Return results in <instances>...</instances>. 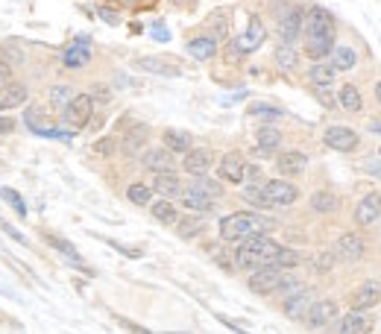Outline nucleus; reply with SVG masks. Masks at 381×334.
I'll return each instance as SVG.
<instances>
[{
    "label": "nucleus",
    "instance_id": "nucleus-1",
    "mask_svg": "<svg viewBox=\"0 0 381 334\" xmlns=\"http://www.w3.org/2000/svg\"><path fill=\"white\" fill-rule=\"evenodd\" d=\"M270 229H273V220L253 211H235L220 220V238L226 243H241L246 238H255V235H267Z\"/></svg>",
    "mask_w": 381,
    "mask_h": 334
},
{
    "label": "nucleus",
    "instance_id": "nucleus-2",
    "mask_svg": "<svg viewBox=\"0 0 381 334\" xmlns=\"http://www.w3.org/2000/svg\"><path fill=\"white\" fill-rule=\"evenodd\" d=\"M281 246L267 238V235H255V238H246L238 243L235 250V264L241 267V270H258V267H267L270 261L276 258V252Z\"/></svg>",
    "mask_w": 381,
    "mask_h": 334
},
{
    "label": "nucleus",
    "instance_id": "nucleus-3",
    "mask_svg": "<svg viewBox=\"0 0 381 334\" xmlns=\"http://www.w3.org/2000/svg\"><path fill=\"white\" fill-rule=\"evenodd\" d=\"M91 112H94L91 94H73V100L65 106V112H62V121L71 129H85L91 121Z\"/></svg>",
    "mask_w": 381,
    "mask_h": 334
},
{
    "label": "nucleus",
    "instance_id": "nucleus-4",
    "mask_svg": "<svg viewBox=\"0 0 381 334\" xmlns=\"http://www.w3.org/2000/svg\"><path fill=\"white\" fill-rule=\"evenodd\" d=\"M364 252H367V243L358 232H343L334 243V258L343 264H358L364 258Z\"/></svg>",
    "mask_w": 381,
    "mask_h": 334
},
{
    "label": "nucleus",
    "instance_id": "nucleus-5",
    "mask_svg": "<svg viewBox=\"0 0 381 334\" xmlns=\"http://www.w3.org/2000/svg\"><path fill=\"white\" fill-rule=\"evenodd\" d=\"M264 193L270 200V206L273 208H285V206H293V202L299 200V188L293 185L288 179H270L264 182Z\"/></svg>",
    "mask_w": 381,
    "mask_h": 334
},
{
    "label": "nucleus",
    "instance_id": "nucleus-6",
    "mask_svg": "<svg viewBox=\"0 0 381 334\" xmlns=\"http://www.w3.org/2000/svg\"><path fill=\"white\" fill-rule=\"evenodd\" d=\"M325 32H334V18L329 9L323 6H311L302 18V36L311 38V36H325Z\"/></svg>",
    "mask_w": 381,
    "mask_h": 334
},
{
    "label": "nucleus",
    "instance_id": "nucleus-7",
    "mask_svg": "<svg viewBox=\"0 0 381 334\" xmlns=\"http://www.w3.org/2000/svg\"><path fill=\"white\" fill-rule=\"evenodd\" d=\"M337 311H340V308H337L334 299H317V302L308 308V314L302 317V322H305V326H308L311 331H320V329L329 326V322L337 320Z\"/></svg>",
    "mask_w": 381,
    "mask_h": 334
},
{
    "label": "nucleus",
    "instance_id": "nucleus-8",
    "mask_svg": "<svg viewBox=\"0 0 381 334\" xmlns=\"http://www.w3.org/2000/svg\"><path fill=\"white\" fill-rule=\"evenodd\" d=\"M281 276H285V270H279V267H258V270H253V276H249L246 287L253 290V294H258V296L276 294Z\"/></svg>",
    "mask_w": 381,
    "mask_h": 334
},
{
    "label": "nucleus",
    "instance_id": "nucleus-9",
    "mask_svg": "<svg viewBox=\"0 0 381 334\" xmlns=\"http://www.w3.org/2000/svg\"><path fill=\"white\" fill-rule=\"evenodd\" d=\"M323 144L337 150V153H355L358 144H361V138H358V132L349 126H329L323 135Z\"/></svg>",
    "mask_w": 381,
    "mask_h": 334
},
{
    "label": "nucleus",
    "instance_id": "nucleus-10",
    "mask_svg": "<svg viewBox=\"0 0 381 334\" xmlns=\"http://www.w3.org/2000/svg\"><path fill=\"white\" fill-rule=\"evenodd\" d=\"M264 38H267V29L261 24V18H249V27L244 29V36L238 38L232 47L238 50V56H249V53H255L264 45Z\"/></svg>",
    "mask_w": 381,
    "mask_h": 334
},
{
    "label": "nucleus",
    "instance_id": "nucleus-11",
    "mask_svg": "<svg viewBox=\"0 0 381 334\" xmlns=\"http://www.w3.org/2000/svg\"><path fill=\"white\" fill-rule=\"evenodd\" d=\"M302 9L299 6H285L279 12V36H281V45H293L302 32Z\"/></svg>",
    "mask_w": 381,
    "mask_h": 334
},
{
    "label": "nucleus",
    "instance_id": "nucleus-12",
    "mask_svg": "<svg viewBox=\"0 0 381 334\" xmlns=\"http://www.w3.org/2000/svg\"><path fill=\"white\" fill-rule=\"evenodd\" d=\"M141 165H144V170H150V174H173V170H176V156H173L168 147H152L141 156Z\"/></svg>",
    "mask_w": 381,
    "mask_h": 334
},
{
    "label": "nucleus",
    "instance_id": "nucleus-13",
    "mask_svg": "<svg viewBox=\"0 0 381 334\" xmlns=\"http://www.w3.org/2000/svg\"><path fill=\"white\" fill-rule=\"evenodd\" d=\"M135 71H144V73H159V77H179L182 68L176 59H168V56H144V59H135Z\"/></svg>",
    "mask_w": 381,
    "mask_h": 334
},
{
    "label": "nucleus",
    "instance_id": "nucleus-14",
    "mask_svg": "<svg viewBox=\"0 0 381 334\" xmlns=\"http://www.w3.org/2000/svg\"><path fill=\"white\" fill-rule=\"evenodd\" d=\"M378 302H381V282H376V278L358 285V290L349 296V308L352 311H369V308H376Z\"/></svg>",
    "mask_w": 381,
    "mask_h": 334
},
{
    "label": "nucleus",
    "instance_id": "nucleus-15",
    "mask_svg": "<svg viewBox=\"0 0 381 334\" xmlns=\"http://www.w3.org/2000/svg\"><path fill=\"white\" fill-rule=\"evenodd\" d=\"M317 302V296H314V290L311 287H302L297 290L293 296L285 299V305H281V314H285L288 320H302L305 314H308V308Z\"/></svg>",
    "mask_w": 381,
    "mask_h": 334
},
{
    "label": "nucleus",
    "instance_id": "nucleus-16",
    "mask_svg": "<svg viewBox=\"0 0 381 334\" xmlns=\"http://www.w3.org/2000/svg\"><path fill=\"white\" fill-rule=\"evenodd\" d=\"M217 174H220V179L229 182V185H241V182L246 179V161H244V156L241 153H226L220 158Z\"/></svg>",
    "mask_w": 381,
    "mask_h": 334
},
{
    "label": "nucleus",
    "instance_id": "nucleus-17",
    "mask_svg": "<svg viewBox=\"0 0 381 334\" xmlns=\"http://www.w3.org/2000/svg\"><path fill=\"white\" fill-rule=\"evenodd\" d=\"M211 161H214V156H211V150H205V147H194L191 153H185V158H182V170L188 176H205L209 174V167H211Z\"/></svg>",
    "mask_w": 381,
    "mask_h": 334
},
{
    "label": "nucleus",
    "instance_id": "nucleus-18",
    "mask_svg": "<svg viewBox=\"0 0 381 334\" xmlns=\"http://www.w3.org/2000/svg\"><path fill=\"white\" fill-rule=\"evenodd\" d=\"M376 220H381V193L373 191L355 206V223L358 226H373Z\"/></svg>",
    "mask_w": 381,
    "mask_h": 334
},
{
    "label": "nucleus",
    "instance_id": "nucleus-19",
    "mask_svg": "<svg viewBox=\"0 0 381 334\" xmlns=\"http://www.w3.org/2000/svg\"><path fill=\"white\" fill-rule=\"evenodd\" d=\"M373 331V317H367V311H349L337 322V334H369Z\"/></svg>",
    "mask_w": 381,
    "mask_h": 334
},
{
    "label": "nucleus",
    "instance_id": "nucleus-20",
    "mask_svg": "<svg viewBox=\"0 0 381 334\" xmlns=\"http://www.w3.org/2000/svg\"><path fill=\"white\" fill-rule=\"evenodd\" d=\"M305 167H308V156L299 153V150H288V153H279L276 158V170L281 176H299L305 174Z\"/></svg>",
    "mask_w": 381,
    "mask_h": 334
},
{
    "label": "nucleus",
    "instance_id": "nucleus-21",
    "mask_svg": "<svg viewBox=\"0 0 381 334\" xmlns=\"http://www.w3.org/2000/svg\"><path fill=\"white\" fill-rule=\"evenodd\" d=\"M147 141H150V126H147V123H135V126L126 129L121 150H124L126 156H138L141 150L147 147Z\"/></svg>",
    "mask_w": 381,
    "mask_h": 334
},
{
    "label": "nucleus",
    "instance_id": "nucleus-22",
    "mask_svg": "<svg viewBox=\"0 0 381 334\" xmlns=\"http://www.w3.org/2000/svg\"><path fill=\"white\" fill-rule=\"evenodd\" d=\"M161 144H165L173 156H185V153H191V150H194V138L188 132H182V129H165Z\"/></svg>",
    "mask_w": 381,
    "mask_h": 334
},
{
    "label": "nucleus",
    "instance_id": "nucleus-23",
    "mask_svg": "<svg viewBox=\"0 0 381 334\" xmlns=\"http://www.w3.org/2000/svg\"><path fill=\"white\" fill-rule=\"evenodd\" d=\"M182 182L176 179V174H156L152 179V193H159L161 200H173V197H182Z\"/></svg>",
    "mask_w": 381,
    "mask_h": 334
},
{
    "label": "nucleus",
    "instance_id": "nucleus-24",
    "mask_svg": "<svg viewBox=\"0 0 381 334\" xmlns=\"http://www.w3.org/2000/svg\"><path fill=\"white\" fill-rule=\"evenodd\" d=\"M334 47V32H325V36H311L305 38V53L314 59V62H323L325 56L332 53Z\"/></svg>",
    "mask_w": 381,
    "mask_h": 334
},
{
    "label": "nucleus",
    "instance_id": "nucleus-25",
    "mask_svg": "<svg viewBox=\"0 0 381 334\" xmlns=\"http://www.w3.org/2000/svg\"><path fill=\"white\" fill-rule=\"evenodd\" d=\"M255 141H258L255 153H258V156H270V153H276V150H279L281 132H279L276 126H261L258 132H255Z\"/></svg>",
    "mask_w": 381,
    "mask_h": 334
},
{
    "label": "nucleus",
    "instance_id": "nucleus-26",
    "mask_svg": "<svg viewBox=\"0 0 381 334\" xmlns=\"http://www.w3.org/2000/svg\"><path fill=\"white\" fill-rule=\"evenodd\" d=\"M334 77H337V68L332 62H314L311 64V71H308V80H311V85H320V88H329V85L334 82Z\"/></svg>",
    "mask_w": 381,
    "mask_h": 334
},
{
    "label": "nucleus",
    "instance_id": "nucleus-27",
    "mask_svg": "<svg viewBox=\"0 0 381 334\" xmlns=\"http://www.w3.org/2000/svg\"><path fill=\"white\" fill-rule=\"evenodd\" d=\"M182 206L185 208H191V211H200V214H205V211H211L214 208V200L211 197H205V193H200V191H194L191 185L182 191Z\"/></svg>",
    "mask_w": 381,
    "mask_h": 334
},
{
    "label": "nucleus",
    "instance_id": "nucleus-28",
    "mask_svg": "<svg viewBox=\"0 0 381 334\" xmlns=\"http://www.w3.org/2000/svg\"><path fill=\"white\" fill-rule=\"evenodd\" d=\"M150 214L156 217L161 226H176L179 223V211L176 206H173L170 200H156V202H150Z\"/></svg>",
    "mask_w": 381,
    "mask_h": 334
},
{
    "label": "nucleus",
    "instance_id": "nucleus-29",
    "mask_svg": "<svg viewBox=\"0 0 381 334\" xmlns=\"http://www.w3.org/2000/svg\"><path fill=\"white\" fill-rule=\"evenodd\" d=\"M188 53L197 62H209V59H214V53H217V41L211 36H200V38L188 41Z\"/></svg>",
    "mask_w": 381,
    "mask_h": 334
},
{
    "label": "nucleus",
    "instance_id": "nucleus-30",
    "mask_svg": "<svg viewBox=\"0 0 381 334\" xmlns=\"http://www.w3.org/2000/svg\"><path fill=\"white\" fill-rule=\"evenodd\" d=\"M337 106H340V109H346V112H361L364 109V97H361V91H358L355 85L346 82L343 88L337 91Z\"/></svg>",
    "mask_w": 381,
    "mask_h": 334
},
{
    "label": "nucleus",
    "instance_id": "nucleus-31",
    "mask_svg": "<svg viewBox=\"0 0 381 334\" xmlns=\"http://www.w3.org/2000/svg\"><path fill=\"white\" fill-rule=\"evenodd\" d=\"M337 206H340V200H337L334 191H314V197H311L314 214H334Z\"/></svg>",
    "mask_w": 381,
    "mask_h": 334
},
{
    "label": "nucleus",
    "instance_id": "nucleus-32",
    "mask_svg": "<svg viewBox=\"0 0 381 334\" xmlns=\"http://www.w3.org/2000/svg\"><path fill=\"white\" fill-rule=\"evenodd\" d=\"M329 56H332V64L337 71H349V68H355V62H358V53L349 45H334Z\"/></svg>",
    "mask_w": 381,
    "mask_h": 334
},
{
    "label": "nucleus",
    "instance_id": "nucleus-33",
    "mask_svg": "<svg viewBox=\"0 0 381 334\" xmlns=\"http://www.w3.org/2000/svg\"><path fill=\"white\" fill-rule=\"evenodd\" d=\"M27 100V88L21 82H12L9 88L0 91V109H15V106H21Z\"/></svg>",
    "mask_w": 381,
    "mask_h": 334
},
{
    "label": "nucleus",
    "instance_id": "nucleus-34",
    "mask_svg": "<svg viewBox=\"0 0 381 334\" xmlns=\"http://www.w3.org/2000/svg\"><path fill=\"white\" fill-rule=\"evenodd\" d=\"M276 64L285 73L290 71H297V64H299V50H293V45H279L276 50Z\"/></svg>",
    "mask_w": 381,
    "mask_h": 334
},
{
    "label": "nucleus",
    "instance_id": "nucleus-35",
    "mask_svg": "<svg viewBox=\"0 0 381 334\" xmlns=\"http://www.w3.org/2000/svg\"><path fill=\"white\" fill-rule=\"evenodd\" d=\"M244 200L253 202V206H258V208H273L270 200H267V193H264V185H258V182H249V185L244 188Z\"/></svg>",
    "mask_w": 381,
    "mask_h": 334
},
{
    "label": "nucleus",
    "instance_id": "nucleus-36",
    "mask_svg": "<svg viewBox=\"0 0 381 334\" xmlns=\"http://www.w3.org/2000/svg\"><path fill=\"white\" fill-rule=\"evenodd\" d=\"M24 121H27L30 129H36V132H41V135H56V132L50 129V123H47V115L41 112V109H30Z\"/></svg>",
    "mask_w": 381,
    "mask_h": 334
},
{
    "label": "nucleus",
    "instance_id": "nucleus-37",
    "mask_svg": "<svg viewBox=\"0 0 381 334\" xmlns=\"http://www.w3.org/2000/svg\"><path fill=\"white\" fill-rule=\"evenodd\" d=\"M299 252L297 250H285V246H281V250L276 252V258H273V261H270L267 267H279V270H290V267H297L299 264Z\"/></svg>",
    "mask_w": 381,
    "mask_h": 334
},
{
    "label": "nucleus",
    "instance_id": "nucleus-38",
    "mask_svg": "<svg viewBox=\"0 0 381 334\" xmlns=\"http://www.w3.org/2000/svg\"><path fill=\"white\" fill-rule=\"evenodd\" d=\"M91 59V53H89V45H73L71 50H65V64H71V68H80V64H85Z\"/></svg>",
    "mask_w": 381,
    "mask_h": 334
},
{
    "label": "nucleus",
    "instance_id": "nucleus-39",
    "mask_svg": "<svg viewBox=\"0 0 381 334\" xmlns=\"http://www.w3.org/2000/svg\"><path fill=\"white\" fill-rule=\"evenodd\" d=\"M194 191H200V193H205V197H211L214 202L223 197V188L217 185V182H211V179H205V176H197L194 179V185H191Z\"/></svg>",
    "mask_w": 381,
    "mask_h": 334
},
{
    "label": "nucleus",
    "instance_id": "nucleus-40",
    "mask_svg": "<svg viewBox=\"0 0 381 334\" xmlns=\"http://www.w3.org/2000/svg\"><path fill=\"white\" fill-rule=\"evenodd\" d=\"M126 197H129V202H135V206H150L152 191L147 185H141V182H135V185L126 188Z\"/></svg>",
    "mask_w": 381,
    "mask_h": 334
},
{
    "label": "nucleus",
    "instance_id": "nucleus-41",
    "mask_svg": "<svg viewBox=\"0 0 381 334\" xmlns=\"http://www.w3.org/2000/svg\"><path fill=\"white\" fill-rule=\"evenodd\" d=\"M297 290H302V282H299V278H293V276H281V282H279V287H276V294L279 296H293V294H297Z\"/></svg>",
    "mask_w": 381,
    "mask_h": 334
},
{
    "label": "nucleus",
    "instance_id": "nucleus-42",
    "mask_svg": "<svg viewBox=\"0 0 381 334\" xmlns=\"http://www.w3.org/2000/svg\"><path fill=\"white\" fill-rule=\"evenodd\" d=\"M334 252L332 250H323V252H317V258H314V273H329L332 267H334Z\"/></svg>",
    "mask_w": 381,
    "mask_h": 334
},
{
    "label": "nucleus",
    "instance_id": "nucleus-43",
    "mask_svg": "<svg viewBox=\"0 0 381 334\" xmlns=\"http://www.w3.org/2000/svg\"><path fill=\"white\" fill-rule=\"evenodd\" d=\"M176 226H179V238H194V235L203 229V220L200 217H185Z\"/></svg>",
    "mask_w": 381,
    "mask_h": 334
},
{
    "label": "nucleus",
    "instance_id": "nucleus-44",
    "mask_svg": "<svg viewBox=\"0 0 381 334\" xmlns=\"http://www.w3.org/2000/svg\"><path fill=\"white\" fill-rule=\"evenodd\" d=\"M50 100H53V106H62V109H65V106L73 100V91L68 88V85H56V88L50 91Z\"/></svg>",
    "mask_w": 381,
    "mask_h": 334
},
{
    "label": "nucleus",
    "instance_id": "nucleus-45",
    "mask_svg": "<svg viewBox=\"0 0 381 334\" xmlns=\"http://www.w3.org/2000/svg\"><path fill=\"white\" fill-rule=\"evenodd\" d=\"M47 241H50V246H56L59 252H65V255H68L71 261H80V255H76V250H73V246H71L68 241H62V238H53V235H50Z\"/></svg>",
    "mask_w": 381,
    "mask_h": 334
},
{
    "label": "nucleus",
    "instance_id": "nucleus-46",
    "mask_svg": "<svg viewBox=\"0 0 381 334\" xmlns=\"http://www.w3.org/2000/svg\"><path fill=\"white\" fill-rule=\"evenodd\" d=\"M249 115H261V117H281L279 109H273V106H264V103H253L249 106Z\"/></svg>",
    "mask_w": 381,
    "mask_h": 334
},
{
    "label": "nucleus",
    "instance_id": "nucleus-47",
    "mask_svg": "<svg viewBox=\"0 0 381 334\" xmlns=\"http://www.w3.org/2000/svg\"><path fill=\"white\" fill-rule=\"evenodd\" d=\"M9 85H12V68L6 62H0V91L9 88Z\"/></svg>",
    "mask_w": 381,
    "mask_h": 334
},
{
    "label": "nucleus",
    "instance_id": "nucleus-48",
    "mask_svg": "<svg viewBox=\"0 0 381 334\" xmlns=\"http://www.w3.org/2000/svg\"><path fill=\"white\" fill-rule=\"evenodd\" d=\"M15 129V121L9 115H0V135H9Z\"/></svg>",
    "mask_w": 381,
    "mask_h": 334
},
{
    "label": "nucleus",
    "instance_id": "nucleus-49",
    "mask_svg": "<svg viewBox=\"0 0 381 334\" xmlns=\"http://www.w3.org/2000/svg\"><path fill=\"white\" fill-rule=\"evenodd\" d=\"M314 88H317V100L325 106V109H329V106H334V100H332V94H329V88H320V85H314Z\"/></svg>",
    "mask_w": 381,
    "mask_h": 334
},
{
    "label": "nucleus",
    "instance_id": "nucleus-50",
    "mask_svg": "<svg viewBox=\"0 0 381 334\" xmlns=\"http://www.w3.org/2000/svg\"><path fill=\"white\" fill-rule=\"evenodd\" d=\"M6 200L12 202V206H15V211H18V214H27V208H24V202L18 200V193H12V191H9V193H6Z\"/></svg>",
    "mask_w": 381,
    "mask_h": 334
},
{
    "label": "nucleus",
    "instance_id": "nucleus-51",
    "mask_svg": "<svg viewBox=\"0 0 381 334\" xmlns=\"http://www.w3.org/2000/svg\"><path fill=\"white\" fill-rule=\"evenodd\" d=\"M246 179H249V182H258V179H261V170H258L255 165H253V167L246 165Z\"/></svg>",
    "mask_w": 381,
    "mask_h": 334
},
{
    "label": "nucleus",
    "instance_id": "nucleus-52",
    "mask_svg": "<svg viewBox=\"0 0 381 334\" xmlns=\"http://www.w3.org/2000/svg\"><path fill=\"white\" fill-rule=\"evenodd\" d=\"M100 18L106 21V24H117V15H115V12H108V9H100Z\"/></svg>",
    "mask_w": 381,
    "mask_h": 334
},
{
    "label": "nucleus",
    "instance_id": "nucleus-53",
    "mask_svg": "<svg viewBox=\"0 0 381 334\" xmlns=\"http://www.w3.org/2000/svg\"><path fill=\"white\" fill-rule=\"evenodd\" d=\"M108 144H112V141H108V138H106V141H100V144H97V150H100V153H108V150H115V147H108Z\"/></svg>",
    "mask_w": 381,
    "mask_h": 334
},
{
    "label": "nucleus",
    "instance_id": "nucleus-54",
    "mask_svg": "<svg viewBox=\"0 0 381 334\" xmlns=\"http://www.w3.org/2000/svg\"><path fill=\"white\" fill-rule=\"evenodd\" d=\"M112 3H117V6H135V3H141V0H112Z\"/></svg>",
    "mask_w": 381,
    "mask_h": 334
},
{
    "label": "nucleus",
    "instance_id": "nucleus-55",
    "mask_svg": "<svg viewBox=\"0 0 381 334\" xmlns=\"http://www.w3.org/2000/svg\"><path fill=\"white\" fill-rule=\"evenodd\" d=\"M376 100H378V103H381V80H378V82H376Z\"/></svg>",
    "mask_w": 381,
    "mask_h": 334
},
{
    "label": "nucleus",
    "instance_id": "nucleus-56",
    "mask_svg": "<svg viewBox=\"0 0 381 334\" xmlns=\"http://www.w3.org/2000/svg\"><path fill=\"white\" fill-rule=\"evenodd\" d=\"M378 156H381V150H378Z\"/></svg>",
    "mask_w": 381,
    "mask_h": 334
}]
</instances>
